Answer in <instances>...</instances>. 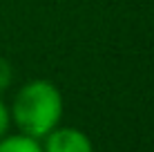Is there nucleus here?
Listing matches in <instances>:
<instances>
[{
	"label": "nucleus",
	"mask_w": 154,
	"mask_h": 152,
	"mask_svg": "<svg viewBox=\"0 0 154 152\" xmlns=\"http://www.w3.org/2000/svg\"><path fill=\"white\" fill-rule=\"evenodd\" d=\"M9 125V116H7V107L2 105V101H0V137L5 134V130H7Z\"/></svg>",
	"instance_id": "39448f33"
},
{
	"label": "nucleus",
	"mask_w": 154,
	"mask_h": 152,
	"mask_svg": "<svg viewBox=\"0 0 154 152\" xmlns=\"http://www.w3.org/2000/svg\"><path fill=\"white\" fill-rule=\"evenodd\" d=\"M63 114V98L49 81L27 83L14 101V119L27 137H47Z\"/></svg>",
	"instance_id": "f257e3e1"
},
{
	"label": "nucleus",
	"mask_w": 154,
	"mask_h": 152,
	"mask_svg": "<svg viewBox=\"0 0 154 152\" xmlns=\"http://www.w3.org/2000/svg\"><path fill=\"white\" fill-rule=\"evenodd\" d=\"M0 152H42L38 141L31 137H9L0 143Z\"/></svg>",
	"instance_id": "7ed1b4c3"
},
{
	"label": "nucleus",
	"mask_w": 154,
	"mask_h": 152,
	"mask_svg": "<svg viewBox=\"0 0 154 152\" xmlns=\"http://www.w3.org/2000/svg\"><path fill=\"white\" fill-rule=\"evenodd\" d=\"M45 152H92V143L81 130L60 128L47 134Z\"/></svg>",
	"instance_id": "f03ea898"
},
{
	"label": "nucleus",
	"mask_w": 154,
	"mask_h": 152,
	"mask_svg": "<svg viewBox=\"0 0 154 152\" xmlns=\"http://www.w3.org/2000/svg\"><path fill=\"white\" fill-rule=\"evenodd\" d=\"M9 83H11V65L0 56V90H5Z\"/></svg>",
	"instance_id": "20e7f679"
}]
</instances>
